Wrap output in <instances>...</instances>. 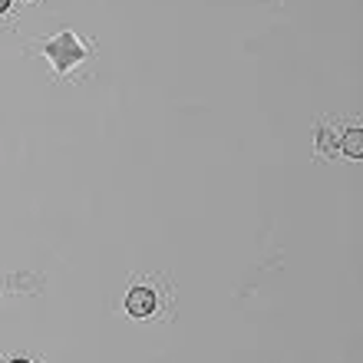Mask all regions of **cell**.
<instances>
[{
	"label": "cell",
	"instance_id": "obj_2",
	"mask_svg": "<svg viewBox=\"0 0 363 363\" xmlns=\"http://www.w3.org/2000/svg\"><path fill=\"white\" fill-rule=\"evenodd\" d=\"M125 307H129V314H133V317H149L155 311L152 287H133V291H129V297H125Z\"/></svg>",
	"mask_w": 363,
	"mask_h": 363
},
{
	"label": "cell",
	"instance_id": "obj_5",
	"mask_svg": "<svg viewBox=\"0 0 363 363\" xmlns=\"http://www.w3.org/2000/svg\"><path fill=\"white\" fill-rule=\"evenodd\" d=\"M10 363H30V360H10Z\"/></svg>",
	"mask_w": 363,
	"mask_h": 363
},
{
	"label": "cell",
	"instance_id": "obj_3",
	"mask_svg": "<svg viewBox=\"0 0 363 363\" xmlns=\"http://www.w3.org/2000/svg\"><path fill=\"white\" fill-rule=\"evenodd\" d=\"M347 152H354V155H360V133H354V135H347Z\"/></svg>",
	"mask_w": 363,
	"mask_h": 363
},
{
	"label": "cell",
	"instance_id": "obj_4",
	"mask_svg": "<svg viewBox=\"0 0 363 363\" xmlns=\"http://www.w3.org/2000/svg\"><path fill=\"white\" fill-rule=\"evenodd\" d=\"M7 7H10V0H0V13H4Z\"/></svg>",
	"mask_w": 363,
	"mask_h": 363
},
{
	"label": "cell",
	"instance_id": "obj_1",
	"mask_svg": "<svg viewBox=\"0 0 363 363\" xmlns=\"http://www.w3.org/2000/svg\"><path fill=\"white\" fill-rule=\"evenodd\" d=\"M50 57H53V63H57L60 69H67L69 60H79V57H83V47H79V43L69 37V33H63L60 40H53V43H50Z\"/></svg>",
	"mask_w": 363,
	"mask_h": 363
}]
</instances>
